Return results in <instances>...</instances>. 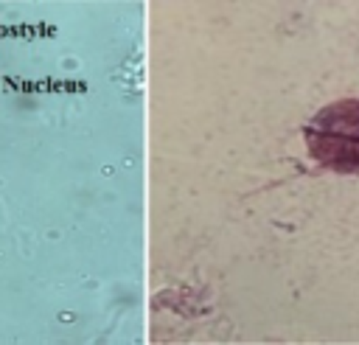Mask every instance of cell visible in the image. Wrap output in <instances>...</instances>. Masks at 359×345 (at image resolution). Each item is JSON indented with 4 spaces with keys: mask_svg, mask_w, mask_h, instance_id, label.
<instances>
[{
    "mask_svg": "<svg viewBox=\"0 0 359 345\" xmlns=\"http://www.w3.org/2000/svg\"><path fill=\"white\" fill-rule=\"evenodd\" d=\"M306 143L320 165L337 174H359V98L320 109L306 123Z\"/></svg>",
    "mask_w": 359,
    "mask_h": 345,
    "instance_id": "cell-1",
    "label": "cell"
}]
</instances>
